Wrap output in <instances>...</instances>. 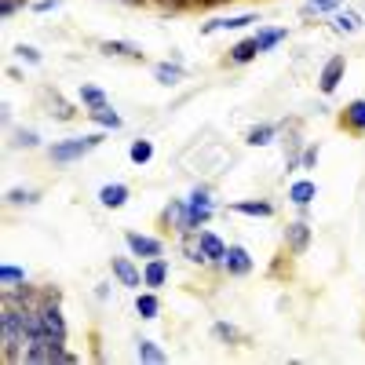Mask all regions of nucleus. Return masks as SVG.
Wrapping results in <instances>:
<instances>
[{"label": "nucleus", "mask_w": 365, "mask_h": 365, "mask_svg": "<svg viewBox=\"0 0 365 365\" xmlns=\"http://www.w3.org/2000/svg\"><path fill=\"white\" fill-rule=\"evenodd\" d=\"M63 344H66L63 336H51V332H44V336H37V340L26 344V361H34V365H51V361L73 365L77 358H73Z\"/></svg>", "instance_id": "obj_1"}, {"label": "nucleus", "mask_w": 365, "mask_h": 365, "mask_svg": "<svg viewBox=\"0 0 365 365\" xmlns=\"http://www.w3.org/2000/svg\"><path fill=\"white\" fill-rule=\"evenodd\" d=\"M103 132H91V135H81V139H70V143H55L51 150H48V158L55 161V165H70V161H81L84 154H91L96 146H103Z\"/></svg>", "instance_id": "obj_2"}, {"label": "nucleus", "mask_w": 365, "mask_h": 365, "mask_svg": "<svg viewBox=\"0 0 365 365\" xmlns=\"http://www.w3.org/2000/svg\"><path fill=\"white\" fill-rule=\"evenodd\" d=\"M125 245L132 249V256H143V259H154V256H161V252H165L158 237H146V234H135V230H128V234H125Z\"/></svg>", "instance_id": "obj_3"}, {"label": "nucleus", "mask_w": 365, "mask_h": 365, "mask_svg": "<svg viewBox=\"0 0 365 365\" xmlns=\"http://www.w3.org/2000/svg\"><path fill=\"white\" fill-rule=\"evenodd\" d=\"M307 245H311V227L303 223V220L289 223V227H285V249H289L292 256H303V252H307Z\"/></svg>", "instance_id": "obj_4"}, {"label": "nucleus", "mask_w": 365, "mask_h": 365, "mask_svg": "<svg viewBox=\"0 0 365 365\" xmlns=\"http://www.w3.org/2000/svg\"><path fill=\"white\" fill-rule=\"evenodd\" d=\"M344 70H347V58H344V55H332L329 63L322 66V91H325V96H332V91L340 88Z\"/></svg>", "instance_id": "obj_5"}, {"label": "nucleus", "mask_w": 365, "mask_h": 365, "mask_svg": "<svg viewBox=\"0 0 365 365\" xmlns=\"http://www.w3.org/2000/svg\"><path fill=\"white\" fill-rule=\"evenodd\" d=\"M223 270L230 274V278H245V274L252 270V256L241 249V245H227V259H223Z\"/></svg>", "instance_id": "obj_6"}, {"label": "nucleus", "mask_w": 365, "mask_h": 365, "mask_svg": "<svg viewBox=\"0 0 365 365\" xmlns=\"http://www.w3.org/2000/svg\"><path fill=\"white\" fill-rule=\"evenodd\" d=\"M110 267H113V274H117L120 285H128V289H139V285H143V270H139L128 256H113Z\"/></svg>", "instance_id": "obj_7"}, {"label": "nucleus", "mask_w": 365, "mask_h": 365, "mask_svg": "<svg viewBox=\"0 0 365 365\" xmlns=\"http://www.w3.org/2000/svg\"><path fill=\"white\" fill-rule=\"evenodd\" d=\"M208 220H212V205H190V201H187V216H182L179 234H197Z\"/></svg>", "instance_id": "obj_8"}, {"label": "nucleus", "mask_w": 365, "mask_h": 365, "mask_svg": "<svg viewBox=\"0 0 365 365\" xmlns=\"http://www.w3.org/2000/svg\"><path fill=\"white\" fill-rule=\"evenodd\" d=\"M41 318H44V332H51V336H63V340H66V322H63V311H58V299L41 303Z\"/></svg>", "instance_id": "obj_9"}, {"label": "nucleus", "mask_w": 365, "mask_h": 365, "mask_svg": "<svg viewBox=\"0 0 365 365\" xmlns=\"http://www.w3.org/2000/svg\"><path fill=\"white\" fill-rule=\"evenodd\" d=\"M165 282H168V263H165L161 256H154V259H146V267H143V285L158 292V289H161Z\"/></svg>", "instance_id": "obj_10"}, {"label": "nucleus", "mask_w": 365, "mask_h": 365, "mask_svg": "<svg viewBox=\"0 0 365 365\" xmlns=\"http://www.w3.org/2000/svg\"><path fill=\"white\" fill-rule=\"evenodd\" d=\"M197 241H201V252L208 256V263H216V267H223V259H227V245L212 234V230H197Z\"/></svg>", "instance_id": "obj_11"}, {"label": "nucleus", "mask_w": 365, "mask_h": 365, "mask_svg": "<svg viewBox=\"0 0 365 365\" xmlns=\"http://www.w3.org/2000/svg\"><path fill=\"white\" fill-rule=\"evenodd\" d=\"M340 125H344L347 132H354V135H361V132H365V99H354L351 106H344Z\"/></svg>", "instance_id": "obj_12"}, {"label": "nucleus", "mask_w": 365, "mask_h": 365, "mask_svg": "<svg viewBox=\"0 0 365 365\" xmlns=\"http://www.w3.org/2000/svg\"><path fill=\"white\" fill-rule=\"evenodd\" d=\"M88 117L96 120V125H103V128H110V132H117L120 125H125V120H120V113L110 106V103H103V106H91L88 110Z\"/></svg>", "instance_id": "obj_13"}, {"label": "nucleus", "mask_w": 365, "mask_h": 365, "mask_svg": "<svg viewBox=\"0 0 365 365\" xmlns=\"http://www.w3.org/2000/svg\"><path fill=\"white\" fill-rule=\"evenodd\" d=\"M252 22H259V15H234V19H212V22H205V29H201V34H216V29H245V26H252Z\"/></svg>", "instance_id": "obj_14"}, {"label": "nucleus", "mask_w": 365, "mask_h": 365, "mask_svg": "<svg viewBox=\"0 0 365 365\" xmlns=\"http://www.w3.org/2000/svg\"><path fill=\"white\" fill-rule=\"evenodd\" d=\"M99 201L106 208H120V205L128 201V187H125V182H106V187L99 190Z\"/></svg>", "instance_id": "obj_15"}, {"label": "nucleus", "mask_w": 365, "mask_h": 365, "mask_svg": "<svg viewBox=\"0 0 365 365\" xmlns=\"http://www.w3.org/2000/svg\"><path fill=\"white\" fill-rule=\"evenodd\" d=\"M135 314H139V318H146V322L161 314V299L154 296V289H150V292H139V296H135Z\"/></svg>", "instance_id": "obj_16"}, {"label": "nucleus", "mask_w": 365, "mask_h": 365, "mask_svg": "<svg viewBox=\"0 0 365 365\" xmlns=\"http://www.w3.org/2000/svg\"><path fill=\"white\" fill-rule=\"evenodd\" d=\"M99 51L103 55H120V58H143L139 44H128V41H103Z\"/></svg>", "instance_id": "obj_17"}, {"label": "nucleus", "mask_w": 365, "mask_h": 365, "mask_svg": "<svg viewBox=\"0 0 365 365\" xmlns=\"http://www.w3.org/2000/svg\"><path fill=\"white\" fill-rule=\"evenodd\" d=\"M289 197H292V205H299V208H307L314 197H318V187L311 179H303V182H292V190H289Z\"/></svg>", "instance_id": "obj_18"}, {"label": "nucleus", "mask_w": 365, "mask_h": 365, "mask_svg": "<svg viewBox=\"0 0 365 365\" xmlns=\"http://www.w3.org/2000/svg\"><path fill=\"white\" fill-rule=\"evenodd\" d=\"M263 48H259V41L256 37H249V41H241V44H234L230 48V63H252V58L259 55Z\"/></svg>", "instance_id": "obj_19"}, {"label": "nucleus", "mask_w": 365, "mask_h": 365, "mask_svg": "<svg viewBox=\"0 0 365 365\" xmlns=\"http://www.w3.org/2000/svg\"><path fill=\"white\" fill-rule=\"evenodd\" d=\"M182 216H187V201H179V197H175V201H168V205H165L161 223H165V227H172V230H179V227H182Z\"/></svg>", "instance_id": "obj_20"}, {"label": "nucleus", "mask_w": 365, "mask_h": 365, "mask_svg": "<svg viewBox=\"0 0 365 365\" xmlns=\"http://www.w3.org/2000/svg\"><path fill=\"white\" fill-rule=\"evenodd\" d=\"M234 212H241V216H259V220H267V216H274V205H270V201H237Z\"/></svg>", "instance_id": "obj_21"}, {"label": "nucleus", "mask_w": 365, "mask_h": 365, "mask_svg": "<svg viewBox=\"0 0 365 365\" xmlns=\"http://www.w3.org/2000/svg\"><path fill=\"white\" fill-rule=\"evenodd\" d=\"M139 347V361H150V365H161V361H168V354L154 344V340H139L135 344Z\"/></svg>", "instance_id": "obj_22"}, {"label": "nucleus", "mask_w": 365, "mask_h": 365, "mask_svg": "<svg viewBox=\"0 0 365 365\" xmlns=\"http://www.w3.org/2000/svg\"><path fill=\"white\" fill-rule=\"evenodd\" d=\"M48 106H51V113H55L58 120H73V117H77V110H73L63 96H58V91H48Z\"/></svg>", "instance_id": "obj_23"}, {"label": "nucleus", "mask_w": 365, "mask_h": 365, "mask_svg": "<svg viewBox=\"0 0 365 365\" xmlns=\"http://www.w3.org/2000/svg\"><path fill=\"white\" fill-rule=\"evenodd\" d=\"M128 158H132L135 165H146L150 158H154V143H150V139H135V143L128 146Z\"/></svg>", "instance_id": "obj_24"}, {"label": "nucleus", "mask_w": 365, "mask_h": 365, "mask_svg": "<svg viewBox=\"0 0 365 365\" xmlns=\"http://www.w3.org/2000/svg\"><path fill=\"white\" fill-rule=\"evenodd\" d=\"M212 336L223 340L227 347H237V344H241V332H237L234 325H227V322H216V325H212Z\"/></svg>", "instance_id": "obj_25"}, {"label": "nucleus", "mask_w": 365, "mask_h": 365, "mask_svg": "<svg viewBox=\"0 0 365 365\" xmlns=\"http://www.w3.org/2000/svg\"><path fill=\"white\" fill-rule=\"evenodd\" d=\"M182 256L190 263H208V256L201 252V241H194V234H182Z\"/></svg>", "instance_id": "obj_26"}, {"label": "nucleus", "mask_w": 365, "mask_h": 365, "mask_svg": "<svg viewBox=\"0 0 365 365\" xmlns=\"http://www.w3.org/2000/svg\"><path fill=\"white\" fill-rule=\"evenodd\" d=\"M81 103L91 110V106H103V103H110V99H106V91H103V88H96V84H84V88H81Z\"/></svg>", "instance_id": "obj_27"}, {"label": "nucleus", "mask_w": 365, "mask_h": 365, "mask_svg": "<svg viewBox=\"0 0 365 365\" xmlns=\"http://www.w3.org/2000/svg\"><path fill=\"white\" fill-rule=\"evenodd\" d=\"M274 132H278V125H256V128H249L245 139H249L252 146H267V143L274 139Z\"/></svg>", "instance_id": "obj_28"}, {"label": "nucleus", "mask_w": 365, "mask_h": 365, "mask_svg": "<svg viewBox=\"0 0 365 365\" xmlns=\"http://www.w3.org/2000/svg\"><path fill=\"white\" fill-rule=\"evenodd\" d=\"M256 41H259V48H263V51H270L274 44H282V41H285V29H259Z\"/></svg>", "instance_id": "obj_29"}, {"label": "nucleus", "mask_w": 365, "mask_h": 365, "mask_svg": "<svg viewBox=\"0 0 365 365\" xmlns=\"http://www.w3.org/2000/svg\"><path fill=\"white\" fill-rule=\"evenodd\" d=\"M154 77H158L161 84H175V81L182 77V70H179L175 63H172V66H168V63H158V66H154Z\"/></svg>", "instance_id": "obj_30"}, {"label": "nucleus", "mask_w": 365, "mask_h": 365, "mask_svg": "<svg viewBox=\"0 0 365 365\" xmlns=\"http://www.w3.org/2000/svg\"><path fill=\"white\" fill-rule=\"evenodd\" d=\"M0 282H4V285H19V282H26V270L4 263V267H0Z\"/></svg>", "instance_id": "obj_31"}, {"label": "nucleus", "mask_w": 365, "mask_h": 365, "mask_svg": "<svg viewBox=\"0 0 365 365\" xmlns=\"http://www.w3.org/2000/svg\"><path fill=\"white\" fill-rule=\"evenodd\" d=\"M41 197L34 190H8V205H37Z\"/></svg>", "instance_id": "obj_32"}, {"label": "nucleus", "mask_w": 365, "mask_h": 365, "mask_svg": "<svg viewBox=\"0 0 365 365\" xmlns=\"http://www.w3.org/2000/svg\"><path fill=\"white\" fill-rule=\"evenodd\" d=\"M332 26H336L340 34H354V29H358V15H336V22H332Z\"/></svg>", "instance_id": "obj_33"}, {"label": "nucleus", "mask_w": 365, "mask_h": 365, "mask_svg": "<svg viewBox=\"0 0 365 365\" xmlns=\"http://www.w3.org/2000/svg\"><path fill=\"white\" fill-rule=\"evenodd\" d=\"M15 143H19V146H26V150H34V146H41V139H37V132H26V128H19V135H15Z\"/></svg>", "instance_id": "obj_34"}, {"label": "nucleus", "mask_w": 365, "mask_h": 365, "mask_svg": "<svg viewBox=\"0 0 365 365\" xmlns=\"http://www.w3.org/2000/svg\"><path fill=\"white\" fill-rule=\"evenodd\" d=\"M22 8H26V0H0V15H4V19H11Z\"/></svg>", "instance_id": "obj_35"}, {"label": "nucleus", "mask_w": 365, "mask_h": 365, "mask_svg": "<svg viewBox=\"0 0 365 365\" xmlns=\"http://www.w3.org/2000/svg\"><path fill=\"white\" fill-rule=\"evenodd\" d=\"M314 165H318V146H307L299 154V168H314Z\"/></svg>", "instance_id": "obj_36"}, {"label": "nucleus", "mask_w": 365, "mask_h": 365, "mask_svg": "<svg viewBox=\"0 0 365 365\" xmlns=\"http://www.w3.org/2000/svg\"><path fill=\"white\" fill-rule=\"evenodd\" d=\"M187 201H190V205H212V194H208V187H197Z\"/></svg>", "instance_id": "obj_37"}, {"label": "nucleus", "mask_w": 365, "mask_h": 365, "mask_svg": "<svg viewBox=\"0 0 365 365\" xmlns=\"http://www.w3.org/2000/svg\"><path fill=\"white\" fill-rule=\"evenodd\" d=\"M336 4H340V0H307V11H329Z\"/></svg>", "instance_id": "obj_38"}, {"label": "nucleus", "mask_w": 365, "mask_h": 365, "mask_svg": "<svg viewBox=\"0 0 365 365\" xmlns=\"http://www.w3.org/2000/svg\"><path fill=\"white\" fill-rule=\"evenodd\" d=\"M19 55L26 58V63H34V66L41 63V51H37V48H29V44H22V48H19Z\"/></svg>", "instance_id": "obj_39"}, {"label": "nucleus", "mask_w": 365, "mask_h": 365, "mask_svg": "<svg viewBox=\"0 0 365 365\" xmlns=\"http://www.w3.org/2000/svg\"><path fill=\"white\" fill-rule=\"evenodd\" d=\"M220 4H230V0H190V8H220Z\"/></svg>", "instance_id": "obj_40"}, {"label": "nucleus", "mask_w": 365, "mask_h": 365, "mask_svg": "<svg viewBox=\"0 0 365 365\" xmlns=\"http://www.w3.org/2000/svg\"><path fill=\"white\" fill-rule=\"evenodd\" d=\"M58 4H63V0H37L34 11H51V8H58Z\"/></svg>", "instance_id": "obj_41"}, {"label": "nucleus", "mask_w": 365, "mask_h": 365, "mask_svg": "<svg viewBox=\"0 0 365 365\" xmlns=\"http://www.w3.org/2000/svg\"><path fill=\"white\" fill-rule=\"evenodd\" d=\"M128 4H150V0H128Z\"/></svg>", "instance_id": "obj_42"}]
</instances>
